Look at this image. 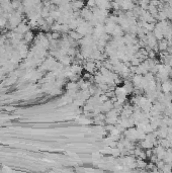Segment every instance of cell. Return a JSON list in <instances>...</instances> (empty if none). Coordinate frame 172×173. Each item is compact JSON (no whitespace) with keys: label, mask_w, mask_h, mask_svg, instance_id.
<instances>
[{"label":"cell","mask_w":172,"mask_h":173,"mask_svg":"<svg viewBox=\"0 0 172 173\" xmlns=\"http://www.w3.org/2000/svg\"><path fill=\"white\" fill-rule=\"evenodd\" d=\"M80 16L82 17L84 21H89L93 16V12H92V9L89 8L88 6H84L82 9L80 10Z\"/></svg>","instance_id":"1"},{"label":"cell","mask_w":172,"mask_h":173,"mask_svg":"<svg viewBox=\"0 0 172 173\" xmlns=\"http://www.w3.org/2000/svg\"><path fill=\"white\" fill-rule=\"evenodd\" d=\"M86 4L85 0H71V5H72L73 11H80Z\"/></svg>","instance_id":"2"},{"label":"cell","mask_w":172,"mask_h":173,"mask_svg":"<svg viewBox=\"0 0 172 173\" xmlns=\"http://www.w3.org/2000/svg\"><path fill=\"white\" fill-rule=\"evenodd\" d=\"M96 64H95V61H92V60H89L86 63L84 64V69L86 70V72L88 73H95L96 72Z\"/></svg>","instance_id":"3"},{"label":"cell","mask_w":172,"mask_h":173,"mask_svg":"<svg viewBox=\"0 0 172 173\" xmlns=\"http://www.w3.org/2000/svg\"><path fill=\"white\" fill-rule=\"evenodd\" d=\"M29 27H30L29 25L21 21V23L14 29V31H16V33H18V34H21V35H24V34L27 33V31H29Z\"/></svg>","instance_id":"4"},{"label":"cell","mask_w":172,"mask_h":173,"mask_svg":"<svg viewBox=\"0 0 172 173\" xmlns=\"http://www.w3.org/2000/svg\"><path fill=\"white\" fill-rule=\"evenodd\" d=\"M111 108H113V102L112 100L110 99H107L106 101H104L102 104H100V110L102 114H106Z\"/></svg>","instance_id":"5"},{"label":"cell","mask_w":172,"mask_h":173,"mask_svg":"<svg viewBox=\"0 0 172 173\" xmlns=\"http://www.w3.org/2000/svg\"><path fill=\"white\" fill-rule=\"evenodd\" d=\"M161 90L164 93H168V92H172V81L169 79L165 80V81L161 82Z\"/></svg>","instance_id":"6"},{"label":"cell","mask_w":172,"mask_h":173,"mask_svg":"<svg viewBox=\"0 0 172 173\" xmlns=\"http://www.w3.org/2000/svg\"><path fill=\"white\" fill-rule=\"evenodd\" d=\"M158 42H159V43H158V49H159V51L160 52L167 51L168 47H169L167 40H166V39H162V40H160V41H158Z\"/></svg>","instance_id":"7"},{"label":"cell","mask_w":172,"mask_h":173,"mask_svg":"<svg viewBox=\"0 0 172 173\" xmlns=\"http://www.w3.org/2000/svg\"><path fill=\"white\" fill-rule=\"evenodd\" d=\"M139 145H140L141 148L144 149V150H146V149H152L154 147L153 143L150 142V141H148V140H146V139H144V140H140Z\"/></svg>","instance_id":"8"},{"label":"cell","mask_w":172,"mask_h":173,"mask_svg":"<svg viewBox=\"0 0 172 173\" xmlns=\"http://www.w3.org/2000/svg\"><path fill=\"white\" fill-rule=\"evenodd\" d=\"M68 36L71 38V39H73L74 41H77V42L80 41V40L82 39V37H83V36L80 35V34H79L76 29H74V31H69Z\"/></svg>","instance_id":"9"},{"label":"cell","mask_w":172,"mask_h":173,"mask_svg":"<svg viewBox=\"0 0 172 173\" xmlns=\"http://www.w3.org/2000/svg\"><path fill=\"white\" fill-rule=\"evenodd\" d=\"M153 35L155 36V38L157 39V41H160V40L164 39L163 31H162L161 29H159V27H155V29H154Z\"/></svg>","instance_id":"10"},{"label":"cell","mask_w":172,"mask_h":173,"mask_svg":"<svg viewBox=\"0 0 172 173\" xmlns=\"http://www.w3.org/2000/svg\"><path fill=\"white\" fill-rule=\"evenodd\" d=\"M34 39V34H32V31H28L27 33H25L23 35V41L25 42V43H30V42H32Z\"/></svg>","instance_id":"11"},{"label":"cell","mask_w":172,"mask_h":173,"mask_svg":"<svg viewBox=\"0 0 172 173\" xmlns=\"http://www.w3.org/2000/svg\"><path fill=\"white\" fill-rule=\"evenodd\" d=\"M147 10L149 11V12L151 13V14L153 15L155 18H156V16H157L158 12H159V9H158V7L154 6V5H151V4H149V7H148Z\"/></svg>","instance_id":"12"},{"label":"cell","mask_w":172,"mask_h":173,"mask_svg":"<svg viewBox=\"0 0 172 173\" xmlns=\"http://www.w3.org/2000/svg\"><path fill=\"white\" fill-rule=\"evenodd\" d=\"M136 163H137V167L140 169H143V168H146V165H147V162H146L144 159H136Z\"/></svg>","instance_id":"13"},{"label":"cell","mask_w":172,"mask_h":173,"mask_svg":"<svg viewBox=\"0 0 172 173\" xmlns=\"http://www.w3.org/2000/svg\"><path fill=\"white\" fill-rule=\"evenodd\" d=\"M86 6H88L89 8H92V7L96 6L95 0H86Z\"/></svg>","instance_id":"14"},{"label":"cell","mask_w":172,"mask_h":173,"mask_svg":"<svg viewBox=\"0 0 172 173\" xmlns=\"http://www.w3.org/2000/svg\"><path fill=\"white\" fill-rule=\"evenodd\" d=\"M145 152H146V156H147V159H149L150 157H151L152 155L154 154V153H153V148H152V149H146Z\"/></svg>","instance_id":"15"},{"label":"cell","mask_w":172,"mask_h":173,"mask_svg":"<svg viewBox=\"0 0 172 173\" xmlns=\"http://www.w3.org/2000/svg\"><path fill=\"white\" fill-rule=\"evenodd\" d=\"M169 0H159V2H161V3H165V2H168Z\"/></svg>","instance_id":"16"},{"label":"cell","mask_w":172,"mask_h":173,"mask_svg":"<svg viewBox=\"0 0 172 173\" xmlns=\"http://www.w3.org/2000/svg\"><path fill=\"white\" fill-rule=\"evenodd\" d=\"M170 75H171V81H172V73H171V74H170Z\"/></svg>","instance_id":"17"}]
</instances>
